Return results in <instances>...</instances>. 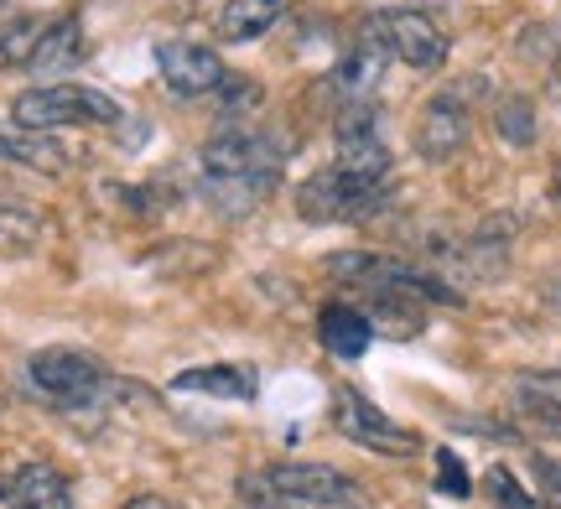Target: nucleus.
Returning a JSON list of instances; mask_svg holds the SVG:
<instances>
[{
	"mask_svg": "<svg viewBox=\"0 0 561 509\" xmlns=\"http://www.w3.org/2000/svg\"><path fill=\"white\" fill-rule=\"evenodd\" d=\"M280 151L271 136H255V130H224L203 146L198 172H203V198L219 208V213H250L265 193L276 187L280 177Z\"/></svg>",
	"mask_w": 561,
	"mask_h": 509,
	"instance_id": "nucleus-1",
	"label": "nucleus"
},
{
	"mask_svg": "<svg viewBox=\"0 0 561 509\" xmlns=\"http://www.w3.org/2000/svg\"><path fill=\"white\" fill-rule=\"evenodd\" d=\"M125 109L115 94L89 89V83H42L11 100V125L21 130H68V125H121Z\"/></svg>",
	"mask_w": 561,
	"mask_h": 509,
	"instance_id": "nucleus-2",
	"label": "nucleus"
},
{
	"mask_svg": "<svg viewBox=\"0 0 561 509\" xmlns=\"http://www.w3.org/2000/svg\"><path fill=\"white\" fill-rule=\"evenodd\" d=\"M380 198H385V183L359 177V172H348V166L333 162L297 187V213L307 224H354L364 213H375Z\"/></svg>",
	"mask_w": 561,
	"mask_h": 509,
	"instance_id": "nucleus-3",
	"label": "nucleus"
},
{
	"mask_svg": "<svg viewBox=\"0 0 561 509\" xmlns=\"http://www.w3.org/2000/svg\"><path fill=\"white\" fill-rule=\"evenodd\" d=\"M26 380L37 385L42 401H53L62 410H83L100 401L104 390V365L89 359L83 348H37L26 359Z\"/></svg>",
	"mask_w": 561,
	"mask_h": 509,
	"instance_id": "nucleus-4",
	"label": "nucleus"
},
{
	"mask_svg": "<svg viewBox=\"0 0 561 509\" xmlns=\"http://www.w3.org/2000/svg\"><path fill=\"white\" fill-rule=\"evenodd\" d=\"M369 42L390 53V58L411 62V68H442L447 62V37L442 26L426 11H411V5H390V11H375L369 16Z\"/></svg>",
	"mask_w": 561,
	"mask_h": 509,
	"instance_id": "nucleus-5",
	"label": "nucleus"
},
{
	"mask_svg": "<svg viewBox=\"0 0 561 509\" xmlns=\"http://www.w3.org/2000/svg\"><path fill=\"white\" fill-rule=\"evenodd\" d=\"M333 427L348 437V442H359V448L380 452V458H411L421 448L416 431L401 427V421H390L369 395H359L354 385H339L333 390Z\"/></svg>",
	"mask_w": 561,
	"mask_h": 509,
	"instance_id": "nucleus-6",
	"label": "nucleus"
},
{
	"mask_svg": "<svg viewBox=\"0 0 561 509\" xmlns=\"http://www.w3.org/2000/svg\"><path fill=\"white\" fill-rule=\"evenodd\" d=\"M333 136H339V166L385 183V172H390V146H385V136H380V109H375V100L343 104L339 120H333Z\"/></svg>",
	"mask_w": 561,
	"mask_h": 509,
	"instance_id": "nucleus-7",
	"label": "nucleus"
},
{
	"mask_svg": "<svg viewBox=\"0 0 561 509\" xmlns=\"http://www.w3.org/2000/svg\"><path fill=\"white\" fill-rule=\"evenodd\" d=\"M261 484L318 509H364L359 484L343 478L339 468H322V463H276V468H261Z\"/></svg>",
	"mask_w": 561,
	"mask_h": 509,
	"instance_id": "nucleus-8",
	"label": "nucleus"
},
{
	"mask_svg": "<svg viewBox=\"0 0 561 509\" xmlns=\"http://www.w3.org/2000/svg\"><path fill=\"white\" fill-rule=\"evenodd\" d=\"M157 73L161 83L182 94V100H198V94H214L224 83V62L214 47L203 42H157Z\"/></svg>",
	"mask_w": 561,
	"mask_h": 509,
	"instance_id": "nucleus-9",
	"label": "nucleus"
},
{
	"mask_svg": "<svg viewBox=\"0 0 561 509\" xmlns=\"http://www.w3.org/2000/svg\"><path fill=\"white\" fill-rule=\"evenodd\" d=\"M468 146V104L458 100V89H447L437 100H426L416 120V151L426 162H447Z\"/></svg>",
	"mask_w": 561,
	"mask_h": 509,
	"instance_id": "nucleus-10",
	"label": "nucleus"
},
{
	"mask_svg": "<svg viewBox=\"0 0 561 509\" xmlns=\"http://www.w3.org/2000/svg\"><path fill=\"white\" fill-rule=\"evenodd\" d=\"M0 162L32 166L42 177H62L79 166V151H68L58 136L47 130H21V125H0Z\"/></svg>",
	"mask_w": 561,
	"mask_h": 509,
	"instance_id": "nucleus-11",
	"label": "nucleus"
},
{
	"mask_svg": "<svg viewBox=\"0 0 561 509\" xmlns=\"http://www.w3.org/2000/svg\"><path fill=\"white\" fill-rule=\"evenodd\" d=\"M11 505L16 509H73V489L53 463H21L11 473Z\"/></svg>",
	"mask_w": 561,
	"mask_h": 509,
	"instance_id": "nucleus-12",
	"label": "nucleus"
},
{
	"mask_svg": "<svg viewBox=\"0 0 561 509\" xmlns=\"http://www.w3.org/2000/svg\"><path fill=\"white\" fill-rule=\"evenodd\" d=\"M318 338L328 354H339V359H359L364 348H369V338H375V327H369V317H364V306H322L318 317Z\"/></svg>",
	"mask_w": 561,
	"mask_h": 509,
	"instance_id": "nucleus-13",
	"label": "nucleus"
},
{
	"mask_svg": "<svg viewBox=\"0 0 561 509\" xmlns=\"http://www.w3.org/2000/svg\"><path fill=\"white\" fill-rule=\"evenodd\" d=\"M47 229H53V219H47L37 204L5 198V193H0V255H26V250H37L42 240H47Z\"/></svg>",
	"mask_w": 561,
	"mask_h": 509,
	"instance_id": "nucleus-14",
	"label": "nucleus"
},
{
	"mask_svg": "<svg viewBox=\"0 0 561 509\" xmlns=\"http://www.w3.org/2000/svg\"><path fill=\"white\" fill-rule=\"evenodd\" d=\"M286 5L291 0H224L214 26H219L224 42H255L286 16Z\"/></svg>",
	"mask_w": 561,
	"mask_h": 509,
	"instance_id": "nucleus-15",
	"label": "nucleus"
},
{
	"mask_svg": "<svg viewBox=\"0 0 561 509\" xmlns=\"http://www.w3.org/2000/svg\"><path fill=\"white\" fill-rule=\"evenodd\" d=\"M172 390H193V395H214V401H255V374L240 365H208V369H182Z\"/></svg>",
	"mask_w": 561,
	"mask_h": 509,
	"instance_id": "nucleus-16",
	"label": "nucleus"
},
{
	"mask_svg": "<svg viewBox=\"0 0 561 509\" xmlns=\"http://www.w3.org/2000/svg\"><path fill=\"white\" fill-rule=\"evenodd\" d=\"M83 58V32L79 21H47V32H42L37 53H32V73H42V79H53V73H68V68H79Z\"/></svg>",
	"mask_w": 561,
	"mask_h": 509,
	"instance_id": "nucleus-17",
	"label": "nucleus"
},
{
	"mask_svg": "<svg viewBox=\"0 0 561 509\" xmlns=\"http://www.w3.org/2000/svg\"><path fill=\"white\" fill-rule=\"evenodd\" d=\"M42 32H47V16H11L0 21V68H26L32 53H37Z\"/></svg>",
	"mask_w": 561,
	"mask_h": 509,
	"instance_id": "nucleus-18",
	"label": "nucleus"
},
{
	"mask_svg": "<svg viewBox=\"0 0 561 509\" xmlns=\"http://www.w3.org/2000/svg\"><path fill=\"white\" fill-rule=\"evenodd\" d=\"M380 73H385V62H380V47H375V42H369L364 53H348V58H343V68H339L343 104H348V100H369V89L380 83Z\"/></svg>",
	"mask_w": 561,
	"mask_h": 509,
	"instance_id": "nucleus-19",
	"label": "nucleus"
},
{
	"mask_svg": "<svg viewBox=\"0 0 561 509\" xmlns=\"http://www.w3.org/2000/svg\"><path fill=\"white\" fill-rule=\"evenodd\" d=\"M494 120H500V136L510 146H530V136H536V109H530V100H504L500 109H494Z\"/></svg>",
	"mask_w": 561,
	"mask_h": 509,
	"instance_id": "nucleus-20",
	"label": "nucleus"
},
{
	"mask_svg": "<svg viewBox=\"0 0 561 509\" xmlns=\"http://www.w3.org/2000/svg\"><path fill=\"white\" fill-rule=\"evenodd\" d=\"M483 489H489V499H494L500 509H541L530 494H525V484L510 468H489L483 473Z\"/></svg>",
	"mask_w": 561,
	"mask_h": 509,
	"instance_id": "nucleus-21",
	"label": "nucleus"
},
{
	"mask_svg": "<svg viewBox=\"0 0 561 509\" xmlns=\"http://www.w3.org/2000/svg\"><path fill=\"white\" fill-rule=\"evenodd\" d=\"M437 494H447V499H468V494H473L458 452H437Z\"/></svg>",
	"mask_w": 561,
	"mask_h": 509,
	"instance_id": "nucleus-22",
	"label": "nucleus"
},
{
	"mask_svg": "<svg viewBox=\"0 0 561 509\" xmlns=\"http://www.w3.org/2000/svg\"><path fill=\"white\" fill-rule=\"evenodd\" d=\"M520 410H525V421H536V427H546V431H557L561 437V406L557 401H546V395H536V390L520 385Z\"/></svg>",
	"mask_w": 561,
	"mask_h": 509,
	"instance_id": "nucleus-23",
	"label": "nucleus"
},
{
	"mask_svg": "<svg viewBox=\"0 0 561 509\" xmlns=\"http://www.w3.org/2000/svg\"><path fill=\"white\" fill-rule=\"evenodd\" d=\"M530 473H536V484H541L546 499L561 509V458H551V452H530Z\"/></svg>",
	"mask_w": 561,
	"mask_h": 509,
	"instance_id": "nucleus-24",
	"label": "nucleus"
},
{
	"mask_svg": "<svg viewBox=\"0 0 561 509\" xmlns=\"http://www.w3.org/2000/svg\"><path fill=\"white\" fill-rule=\"evenodd\" d=\"M520 385H525V390H536V395H546V401H557V406H561V369H541V374H525Z\"/></svg>",
	"mask_w": 561,
	"mask_h": 509,
	"instance_id": "nucleus-25",
	"label": "nucleus"
},
{
	"mask_svg": "<svg viewBox=\"0 0 561 509\" xmlns=\"http://www.w3.org/2000/svg\"><path fill=\"white\" fill-rule=\"evenodd\" d=\"M125 509H178V505H167V499H157V494H146V499H136V505H125Z\"/></svg>",
	"mask_w": 561,
	"mask_h": 509,
	"instance_id": "nucleus-26",
	"label": "nucleus"
},
{
	"mask_svg": "<svg viewBox=\"0 0 561 509\" xmlns=\"http://www.w3.org/2000/svg\"><path fill=\"white\" fill-rule=\"evenodd\" d=\"M0 509H16L11 505V473H0Z\"/></svg>",
	"mask_w": 561,
	"mask_h": 509,
	"instance_id": "nucleus-27",
	"label": "nucleus"
},
{
	"mask_svg": "<svg viewBox=\"0 0 561 509\" xmlns=\"http://www.w3.org/2000/svg\"><path fill=\"white\" fill-rule=\"evenodd\" d=\"M551 302H557V306H561V281H557V286H551Z\"/></svg>",
	"mask_w": 561,
	"mask_h": 509,
	"instance_id": "nucleus-28",
	"label": "nucleus"
},
{
	"mask_svg": "<svg viewBox=\"0 0 561 509\" xmlns=\"http://www.w3.org/2000/svg\"><path fill=\"white\" fill-rule=\"evenodd\" d=\"M557 198H561V166H557Z\"/></svg>",
	"mask_w": 561,
	"mask_h": 509,
	"instance_id": "nucleus-29",
	"label": "nucleus"
},
{
	"mask_svg": "<svg viewBox=\"0 0 561 509\" xmlns=\"http://www.w3.org/2000/svg\"><path fill=\"white\" fill-rule=\"evenodd\" d=\"M557 79H561V68H557Z\"/></svg>",
	"mask_w": 561,
	"mask_h": 509,
	"instance_id": "nucleus-30",
	"label": "nucleus"
},
{
	"mask_svg": "<svg viewBox=\"0 0 561 509\" xmlns=\"http://www.w3.org/2000/svg\"><path fill=\"white\" fill-rule=\"evenodd\" d=\"M0 5H5V0H0Z\"/></svg>",
	"mask_w": 561,
	"mask_h": 509,
	"instance_id": "nucleus-31",
	"label": "nucleus"
}]
</instances>
